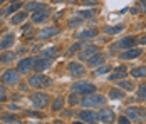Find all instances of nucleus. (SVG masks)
Masks as SVG:
<instances>
[{
  "instance_id": "1",
  "label": "nucleus",
  "mask_w": 146,
  "mask_h": 124,
  "mask_svg": "<svg viewBox=\"0 0 146 124\" xmlns=\"http://www.w3.org/2000/svg\"><path fill=\"white\" fill-rule=\"evenodd\" d=\"M104 102H106V97L101 96V94H88V96L81 101V104L84 107H99Z\"/></svg>"
},
{
  "instance_id": "2",
  "label": "nucleus",
  "mask_w": 146,
  "mask_h": 124,
  "mask_svg": "<svg viewBox=\"0 0 146 124\" xmlns=\"http://www.w3.org/2000/svg\"><path fill=\"white\" fill-rule=\"evenodd\" d=\"M50 82H52L50 77L42 76V74H35L29 79V84L32 87H47V86H50Z\"/></svg>"
},
{
  "instance_id": "3",
  "label": "nucleus",
  "mask_w": 146,
  "mask_h": 124,
  "mask_svg": "<svg viewBox=\"0 0 146 124\" xmlns=\"http://www.w3.org/2000/svg\"><path fill=\"white\" fill-rule=\"evenodd\" d=\"M32 102H34L35 107L44 109L47 106V102H49V96L44 94V92H35V94H32Z\"/></svg>"
},
{
  "instance_id": "4",
  "label": "nucleus",
  "mask_w": 146,
  "mask_h": 124,
  "mask_svg": "<svg viewBox=\"0 0 146 124\" xmlns=\"http://www.w3.org/2000/svg\"><path fill=\"white\" fill-rule=\"evenodd\" d=\"M74 91L79 92V94H86L88 96V94H94L96 87L89 82H77V84H74Z\"/></svg>"
},
{
  "instance_id": "5",
  "label": "nucleus",
  "mask_w": 146,
  "mask_h": 124,
  "mask_svg": "<svg viewBox=\"0 0 146 124\" xmlns=\"http://www.w3.org/2000/svg\"><path fill=\"white\" fill-rule=\"evenodd\" d=\"M2 82L9 84V86H14L19 82V72L17 70H5L3 76H2Z\"/></svg>"
},
{
  "instance_id": "6",
  "label": "nucleus",
  "mask_w": 146,
  "mask_h": 124,
  "mask_svg": "<svg viewBox=\"0 0 146 124\" xmlns=\"http://www.w3.org/2000/svg\"><path fill=\"white\" fill-rule=\"evenodd\" d=\"M98 50H99V49H98L96 45H88L84 50H81V52H79L77 57H79V59H91V57H94L96 54H99Z\"/></svg>"
},
{
  "instance_id": "7",
  "label": "nucleus",
  "mask_w": 146,
  "mask_h": 124,
  "mask_svg": "<svg viewBox=\"0 0 146 124\" xmlns=\"http://www.w3.org/2000/svg\"><path fill=\"white\" fill-rule=\"evenodd\" d=\"M32 66H34V59H32V57H25V59H22V60L19 62L17 72H27V70L32 69Z\"/></svg>"
},
{
  "instance_id": "8",
  "label": "nucleus",
  "mask_w": 146,
  "mask_h": 124,
  "mask_svg": "<svg viewBox=\"0 0 146 124\" xmlns=\"http://www.w3.org/2000/svg\"><path fill=\"white\" fill-rule=\"evenodd\" d=\"M99 119H101L102 123H106V124H111V123H114V112L113 111H109V109H102L101 112H99V116H98Z\"/></svg>"
},
{
  "instance_id": "9",
  "label": "nucleus",
  "mask_w": 146,
  "mask_h": 124,
  "mask_svg": "<svg viewBox=\"0 0 146 124\" xmlns=\"http://www.w3.org/2000/svg\"><path fill=\"white\" fill-rule=\"evenodd\" d=\"M136 44V39L134 37H124V39H121V40L116 44V47L117 49H133V45Z\"/></svg>"
},
{
  "instance_id": "10",
  "label": "nucleus",
  "mask_w": 146,
  "mask_h": 124,
  "mask_svg": "<svg viewBox=\"0 0 146 124\" xmlns=\"http://www.w3.org/2000/svg\"><path fill=\"white\" fill-rule=\"evenodd\" d=\"M47 17H49V9H42V10L34 12V15H32V20H34L35 24H39V22H44Z\"/></svg>"
},
{
  "instance_id": "11",
  "label": "nucleus",
  "mask_w": 146,
  "mask_h": 124,
  "mask_svg": "<svg viewBox=\"0 0 146 124\" xmlns=\"http://www.w3.org/2000/svg\"><path fill=\"white\" fill-rule=\"evenodd\" d=\"M79 119H82V121H86V123H96V119H98V116H96V112H92V111H82L81 114H79Z\"/></svg>"
},
{
  "instance_id": "12",
  "label": "nucleus",
  "mask_w": 146,
  "mask_h": 124,
  "mask_svg": "<svg viewBox=\"0 0 146 124\" xmlns=\"http://www.w3.org/2000/svg\"><path fill=\"white\" fill-rule=\"evenodd\" d=\"M139 55H141V49H129V50H126V52L121 54V59L129 60V59H136V57H139Z\"/></svg>"
},
{
  "instance_id": "13",
  "label": "nucleus",
  "mask_w": 146,
  "mask_h": 124,
  "mask_svg": "<svg viewBox=\"0 0 146 124\" xmlns=\"http://www.w3.org/2000/svg\"><path fill=\"white\" fill-rule=\"evenodd\" d=\"M57 32H59V29H56V27H47V29H42V30L39 32V39H49V37L56 35Z\"/></svg>"
},
{
  "instance_id": "14",
  "label": "nucleus",
  "mask_w": 146,
  "mask_h": 124,
  "mask_svg": "<svg viewBox=\"0 0 146 124\" xmlns=\"http://www.w3.org/2000/svg\"><path fill=\"white\" fill-rule=\"evenodd\" d=\"M69 70H71V74L76 76V77L84 74V67H82L79 62H71V64H69Z\"/></svg>"
},
{
  "instance_id": "15",
  "label": "nucleus",
  "mask_w": 146,
  "mask_h": 124,
  "mask_svg": "<svg viewBox=\"0 0 146 124\" xmlns=\"http://www.w3.org/2000/svg\"><path fill=\"white\" fill-rule=\"evenodd\" d=\"M12 44H14V34H7V35L2 39V42H0V50H5V49H9Z\"/></svg>"
},
{
  "instance_id": "16",
  "label": "nucleus",
  "mask_w": 146,
  "mask_h": 124,
  "mask_svg": "<svg viewBox=\"0 0 146 124\" xmlns=\"http://www.w3.org/2000/svg\"><path fill=\"white\" fill-rule=\"evenodd\" d=\"M50 64H52V60L50 59H39L37 62H35V70H45L50 67Z\"/></svg>"
},
{
  "instance_id": "17",
  "label": "nucleus",
  "mask_w": 146,
  "mask_h": 124,
  "mask_svg": "<svg viewBox=\"0 0 146 124\" xmlns=\"http://www.w3.org/2000/svg\"><path fill=\"white\" fill-rule=\"evenodd\" d=\"M102 60H104V55H102V54H96L94 57H91V59H89V66H91V67H96V66H99V64H101Z\"/></svg>"
},
{
  "instance_id": "18",
  "label": "nucleus",
  "mask_w": 146,
  "mask_h": 124,
  "mask_svg": "<svg viewBox=\"0 0 146 124\" xmlns=\"http://www.w3.org/2000/svg\"><path fill=\"white\" fill-rule=\"evenodd\" d=\"M25 17H27V12H17V14L12 17V24H20V22H24L25 20Z\"/></svg>"
},
{
  "instance_id": "19",
  "label": "nucleus",
  "mask_w": 146,
  "mask_h": 124,
  "mask_svg": "<svg viewBox=\"0 0 146 124\" xmlns=\"http://www.w3.org/2000/svg\"><path fill=\"white\" fill-rule=\"evenodd\" d=\"M57 52H59V47H49V49L42 50V57H45V59H50V55L54 57Z\"/></svg>"
},
{
  "instance_id": "20",
  "label": "nucleus",
  "mask_w": 146,
  "mask_h": 124,
  "mask_svg": "<svg viewBox=\"0 0 146 124\" xmlns=\"http://www.w3.org/2000/svg\"><path fill=\"white\" fill-rule=\"evenodd\" d=\"M96 34H98V32H96L94 29H91V30L79 32V35H77V37H79V39H91V37H96Z\"/></svg>"
},
{
  "instance_id": "21",
  "label": "nucleus",
  "mask_w": 146,
  "mask_h": 124,
  "mask_svg": "<svg viewBox=\"0 0 146 124\" xmlns=\"http://www.w3.org/2000/svg\"><path fill=\"white\" fill-rule=\"evenodd\" d=\"M124 76H126L124 67H117L116 72H114V74H111V79H113V81H116V79H124Z\"/></svg>"
},
{
  "instance_id": "22",
  "label": "nucleus",
  "mask_w": 146,
  "mask_h": 124,
  "mask_svg": "<svg viewBox=\"0 0 146 124\" xmlns=\"http://www.w3.org/2000/svg\"><path fill=\"white\" fill-rule=\"evenodd\" d=\"M133 77H146V67H136L131 70Z\"/></svg>"
},
{
  "instance_id": "23",
  "label": "nucleus",
  "mask_w": 146,
  "mask_h": 124,
  "mask_svg": "<svg viewBox=\"0 0 146 124\" xmlns=\"http://www.w3.org/2000/svg\"><path fill=\"white\" fill-rule=\"evenodd\" d=\"M109 97H111V99H123V97H124V92L119 91V89H111V91H109Z\"/></svg>"
},
{
  "instance_id": "24",
  "label": "nucleus",
  "mask_w": 146,
  "mask_h": 124,
  "mask_svg": "<svg viewBox=\"0 0 146 124\" xmlns=\"http://www.w3.org/2000/svg\"><path fill=\"white\" fill-rule=\"evenodd\" d=\"M62 106H64V99H62V97H57V99L52 102V109L54 111H60Z\"/></svg>"
},
{
  "instance_id": "25",
  "label": "nucleus",
  "mask_w": 146,
  "mask_h": 124,
  "mask_svg": "<svg viewBox=\"0 0 146 124\" xmlns=\"http://www.w3.org/2000/svg\"><path fill=\"white\" fill-rule=\"evenodd\" d=\"M42 9H45V5H42V3H29L27 5V10H42Z\"/></svg>"
},
{
  "instance_id": "26",
  "label": "nucleus",
  "mask_w": 146,
  "mask_h": 124,
  "mask_svg": "<svg viewBox=\"0 0 146 124\" xmlns=\"http://www.w3.org/2000/svg\"><path fill=\"white\" fill-rule=\"evenodd\" d=\"M14 57H15V55L12 54V52H7V54H3L2 57H0V62H10Z\"/></svg>"
},
{
  "instance_id": "27",
  "label": "nucleus",
  "mask_w": 146,
  "mask_h": 124,
  "mask_svg": "<svg viewBox=\"0 0 146 124\" xmlns=\"http://www.w3.org/2000/svg\"><path fill=\"white\" fill-rule=\"evenodd\" d=\"M123 30V25H116V27H106V32L108 34H117Z\"/></svg>"
},
{
  "instance_id": "28",
  "label": "nucleus",
  "mask_w": 146,
  "mask_h": 124,
  "mask_svg": "<svg viewBox=\"0 0 146 124\" xmlns=\"http://www.w3.org/2000/svg\"><path fill=\"white\" fill-rule=\"evenodd\" d=\"M126 114H128L131 119H136V117H138V109H136V107H129V109L126 111Z\"/></svg>"
},
{
  "instance_id": "29",
  "label": "nucleus",
  "mask_w": 146,
  "mask_h": 124,
  "mask_svg": "<svg viewBox=\"0 0 146 124\" xmlns=\"http://www.w3.org/2000/svg\"><path fill=\"white\" fill-rule=\"evenodd\" d=\"M20 5H22V3H14V5H10V7H9V9H7V14H15V12H17V10H19V9H20Z\"/></svg>"
},
{
  "instance_id": "30",
  "label": "nucleus",
  "mask_w": 146,
  "mask_h": 124,
  "mask_svg": "<svg viewBox=\"0 0 146 124\" xmlns=\"http://www.w3.org/2000/svg\"><path fill=\"white\" fill-rule=\"evenodd\" d=\"M81 47H82V44H79V42H77V44H74L72 47H71V49L67 50V55H72L74 52H77V50H79Z\"/></svg>"
},
{
  "instance_id": "31",
  "label": "nucleus",
  "mask_w": 146,
  "mask_h": 124,
  "mask_svg": "<svg viewBox=\"0 0 146 124\" xmlns=\"http://www.w3.org/2000/svg\"><path fill=\"white\" fill-rule=\"evenodd\" d=\"M138 97H139V99H146V84H143V86L139 87V91H138Z\"/></svg>"
},
{
  "instance_id": "32",
  "label": "nucleus",
  "mask_w": 146,
  "mask_h": 124,
  "mask_svg": "<svg viewBox=\"0 0 146 124\" xmlns=\"http://www.w3.org/2000/svg\"><path fill=\"white\" fill-rule=\"evenodd\" d=\"M119 86H121L123 89H128V91H131V89H133V84L129 82V81H121V82H119Z\"/></svg>"
},
{
  "instance_id": "33",
  "label": "nucleus",
  "mask_w": 146,
  "mask_h": 124,
  "mask_svg": "<svg viewBox=\"0 0 146 124\" xmlns=\"http://www.w3.org/2000/svg\"><path fill=\"white\" fill-rule=\"evenodd\" d=\"M2 121H3V123H12V121H17V117H15V116H9V114H7V116H3V117H2Z\"/></svg>"
},
{
  "instance_id": "34",
  "label": "nucleus",
  "mask_w": 146,
  "mask_h": 124,
  "mask_svg": "<svg viewBox=\"0 0 146 124\" xmlns=\"http://www.w3.org/2000/svg\"><path fill=\"white\" fill-rule=\"evenodd\" d=\"M5 89H3V87H2V86H0V101H5Z\"/></svg>"
},
{
  "instance_id": "35",
  "label": "nucleus",
  "mask_w": 146,
  "mask_h": 124,
  "mask_svg": "<svg viewBox=\"0 0 146 124\" xmlns=\"http://www.w3.org/2000/svg\"><path fill=\"white\" fill-rule=\"evenodd\" d=\"M108 70H109L108 66H106V67H99V69L96 70V74H104V72H108Z\"/></svg>"
},
{
  "instance_id": "36",
  "label": "nucleus",
  "mask_w": 146,
  "mask_h": 124,
  "mask_svg": "<svg viewBox=\"0 0 146 124\" xmlns=\"http://www.w3.org/2000/svg\"><path fill=\"white\" fill-rule=\"evenodd\" d=\"M69 102H71V104H76V102H77V94H72V96L69 97Z\"/></svg>"
},
{
  "instance_id": "37",
  "label": "nucleus",
  "mask_w": 146,
  "mask_h": 124,
  "mask_svg": "<svg viewBox=\"0 0 146 124\" xmlns=\"http://www.w3.org/2000/svg\"><path fill=\"white\" fill-rule=\"evenodd\" d=\"M119 124H131L128 117H119Z\"/></svg>"
},
{
  "instance_id": "38",
  "label": "nucleus",
  "mask_w": 146,
  "mask_h": 124,
  "mask_svg": "<svg viewBox=\"0 0 146 124\" xmlns=\"http://www.w3.org/2000/svg\"><path fill=\"white\" fill-rule=\"evenodd\" d=\"M30 30V25H24V34H25V32H29Z\"/></svg>"
},
{
  "instance_id": "39",
  "label": "nucleus",
  "mask_w": 146,
  "mask_h": 124,
  "mask_svg": "<svg viewBox=\"0 0 146 124\" xmlns=\"http://www.w3.org/2000/svg\"><path fill=\"white\" fill-rule=\"evenodd\" d=\"M139 42H141V44H146V35H145V37H141V39H139Z\"/></svg>"
},
{
  "instance_id": "40",
  "label": "nucleus",
  "mask_w": 146,
  "mask_h": 124,
  "mask_svg": "<svg viewBox=\"0 0 146 124\" xmlns=\"http://www.w3.org/2000/svg\"><path fill=\"white\" fill-rule=\"evenodd\" d=\"M7 124H24V123H20V121H12V123H7Z\"/></svg>"
},
{
  "instance_id": "41",
  "label": "nucleus",
  "mask_w": 146,
  "mask_h": 124,
  "mask_svg": "<svg viewBox=\"0 0 146 124\" xmlns=\"http://www.w3.org/2000/svg\"><path fill=\"white\" fill-rule=\"evenodd\" d=\"M56 124H62V121H56Z\"/></svg>"
},
{
  "instance_id": "42",
  "label": "nucleus",
  "mask_w": 146,
  "mask_h": 124,
  "mask_svg": "<svg viewBox=\"0 0 146 124\" xmlns=\"http://www.w3.org/2000/svg\"><path fill=\"white\" fill-rule=\"evenodd\" d=\"M12 2H15V3H17V2H20V0H12Z\"/></svg>"
},
{
  "instance_id": "43",
  "label": "nucleus",
  "mask_w": 146,
  "mask_h": 124,
  "mask_svg": "<svg viewBox=\"0 0 146 124\" xmlns=\"http://www.w3.org/2000/svg\"><path fill=\"white\" fill-rule=\"evenodd\" d=\"M0 2H3V0H0Z\"/></svg>"
},
{
  "instance_id": "44",
  "label": "nucleus",
  "mask_w": 146,
  "mask_h": 124,
  "mask_svg": "<svg viewBox=\"0 0 146 124\" xmlns=\"http://www.w3.org/2000/svg\"><path fill=\"white\" fill-rule=\"evenodd\" d=\"M0 15H2V12H0Z\"/></svg>"
},
{
  "instance_id": "45",
  "label": "nucleus",
  "mask_w": 146,
  "mask_h": 124,
  "mask_svg": "<svg viewBox=\"0 0 146 124\" xmlns=\"http://www.w3.org/2000/svg\"><path fill=\"white\" fill-rule=\"evenodd\" d=\"M76 124H79V123H76Z\"/></svg>"
}]
</instances>
